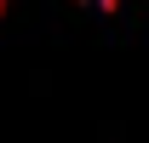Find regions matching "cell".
Listing matches in <instances>:
<instances>
[{
    "label": "cell",
    "mask_w": 149,
    "mask_h": 143,
    "mask_svg": "<svg viewBox=\"0 0 149 143\" xmlns=\"http://www.w3.org/2000/svg\"><path fill=\"white\" fill-rule=\"evenodd\" d=\"M0 12H6V0H0Z\"/></svg>",
    "instance_id": "6da1fadb"
}]
</instances>
